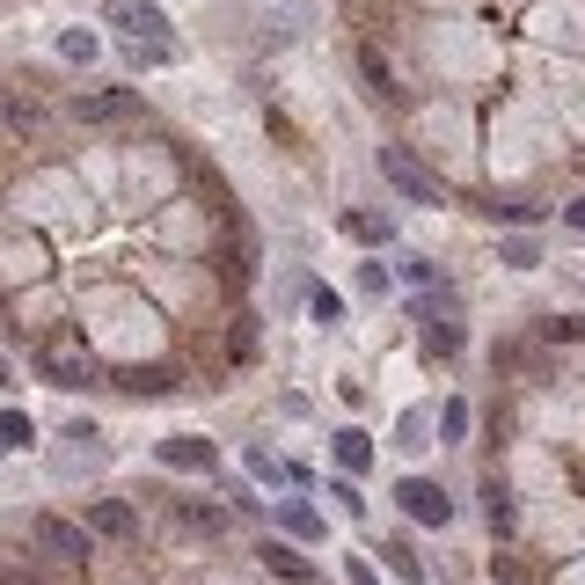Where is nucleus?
I'll list each match as a JSON object with an SVG mask.
<instances>
[{"label":"nucleus","instance_id":"25","mask_svg":"<svg viewBox=\"0 0 585 585\" xmlns=\"http://www.w3.org/2000/svg\"><path fill=\"white\" fill-rule=\"evenodd\" d=\"M468 432V403H446V417H439V439H462Z\"/></svg>","mask_w":585,"mask_h":585},{"label":"nucleus","instance_id":"29","mask_svg":"<svg viewBox=\"0 0 585 585\" xmlns=\"http://www.w3.org/2000/svg\"><path fill=\"white\" fill-rule=\"evenodd\" d=\"M344 578H351V585H381V578H373V563H351Z\"/></svg>","mask_w":585,"mask_h":585},{"label":"nucleus","instance_id":"2","mask_svg":"<svg viewBox=\"0 0 585 585\" xmlns=\"http://www.w3.org/2000/svg\"><path fill=\"white\" fill-rule=\"evenodd\" d=\"M381 176H389L403 198H417V205H446V191H439L432 176H425V162H410L403 146H381Z\"/></svg>","mask_w":585,"mask_h":585},{"label":"nucleus","instance_id":"9","mask_svg":"<svg viewBox=\"0 0 585 585\" xmlns=\"http://www.w3.org/2000/svg\"><path fill=\"white\" fill-rule=\"evenodd\" d=\"M169 520H176V527H191V535H219V527H227V512L205 505V498H176Z\"/></svg>","mask_w":585,"mask_h":585},{"label":"nucleus","instance_id":"22","mask_svg":"<svg viewBox=\"0 0 585 585\" xmlns=\"http://www.w3.org/2000/svg\"><path fill=\"white\" fill-rule=\"evenodd\" d=\"M498 256H505V264H541V242H535V235H512Z\"/></svg>","mask_w":585,"mask_h":585},{"label":"nucleus","instance_id":"7","mask_svg":"<svg viewBox=\"0 0 585 585\" xmlns=\"http://www.w3.org/2000/svg\"><path fill=\"white\" fill-rule=\"evenodd\" d=\"M73 118H81V124H110V118H140V96H124V88H103V96H81V103H73Z\"/></svg>","mask_w":585,"mask_h":585},{"label":"nucleus","instance_id":"8","mask_svg":"<svg viewBox=\"0 0 585 585\" xmlns=\"http://www.w3.org/2000/svg\"><path fill=\"white\" fill-rule=\"evenodd\" d=\"M154 454H162V468H213V462H219L213 439H191V432H183V439H162Z\"/></svg>","mask_w":585,"mask_h":585},{"label":"nucleus","instance_id":"14","mask_svg":"<svg viewBox=\"0 0 585 585\" xmlns=\"http://www.w3.org/2000/svg\"><path fill=\"white\" fill-rule=\"evenodd\" d=\"M278 527H292V541H322V535H330L315 505H286V512H278Z\"/></svg>","mask_w":585,"mask_h":585},{"label":"nucleus","instance_id":"17","mask_svg":"<svg viewBox=\"0 0 585 585\" xmlns=\"http://www.w3.org/2000/svg\"><path fill=\"white\" fill-rule=\"evenodd\" d=\"M176 373H162V366H132V373H118V389H132V395H162Z\"/></svg>","mask_w":585,"mask_h":585},{"label":"nucleus","instance_id":"6","mask_svg":"<svg viewBox=\"0 0 585 585\" xmlns=\"http://www.w3.org/2000/svg\"><path fill=\"white\" fill-rule=\"evenodd\" d=\"M37 541H45L59 563H81V557H88V535H81L73 520H59V512H45V520H37Z\"/></svg>","mask_w":585,"mask_h":585},{"label":"nucleus","instance_id":"28","mask_svg":"<svg viewBox=\"0 0 585 585\" xmlns=\"http://www.w3.org/2000/svg\"><path fill=\"white\" fill-rule=\"evenodd\" d=\"M563 227H578V235H585V198H571V205H563Z\"/></svg>","mask_w":585,"mask_h":585},{"label":"nucleus","instance_id":"26","mask_svg":"<svg viewBox=\"0 0 585 585\" xmlns=\"http://www.w3.org/2000/svg\"><path fill=\"white\" fill-rule=\"evenodd\" d=\"M359 292H366V300H381V292H389V271L366 264V271H359Z\"/></svg>","mask_w":585,"mask_h":585},{"label":"nucleus","instance_id":"12","mask_svg":"<svg viewBox=\"0 0 585 585\" xmlns=\"http://www.w3.org/2000/svg\"><path fill=\"white\" fill-rule=\"evenodd\" d=\"M359 73H366V88H373L381 103H403V88H395V73H389V59H381V51H359Z\"/></svg>","mask_w":585,"mask_h":585},{"label":"nucleus","instance_id":"1","mask_svg":"<svg viewBox=\"0 0 585 585\" xmlns=\"http://www.w3.org/2000/svg\"><path fill=\"white\" fill-rule=\"evenodd\" d=\"M103 29H110L118 45H176L169 15H162L154 0H103Z\"/></svg>","mask_w":585,"mask_h":585},{"label":"nucleus","instance_id":"27","mask_svg":"<svg viewBox=\"0 0 585 585\" xmlns=\"http://www.w3.org/2000/svg\"><path fill=\"white\" fill-rule=\"evenodd\" d=\"M308 308H315V322H337V315H344V308H337V292H322V286H315V300H308Z\"/></svg>","mask_w":585,"mask_h":585},{"label":"nucleus","instance_id":"23","mask_svg":"<svg viewBox=\"0 0 585 585\" xmlns=\"http://www.w3.org/2000/svg\"><path fill=\"white\" fill-rule=\"evenodd\" d=\"M0 446H29V417H23V410L0 417Z\"/></svg>","mask_w":585,"mask_h":585},{"label":"nucleus","instance_id":"20","mask_svg":"<svg viewBox=\"0 0 585 585\" xmlns=\"http://www.w3.org/2000/svg\"><path fill=\"white\" fill-rule=\"evenodd\" d=\"M541 337H549V344H585V315H557V322H541Z\"/></svg>","mask_w":585,"mask_h":585},{"label":"nucleus","instance_id":"13","mask_svg":"<svg viewBox=\"0 0 585 585\" xmlns=\"http://www.w3.org/2000/svg\"><path fill=\"white\" fill-rule=\"evenodd\" d=\"M344 235H351V242H366V249H381L395 227H389L381 213H344Z\"/></svg>","mask_w":585,"mask_h":585},{"label":"nucleus","instance_id":"10","mask_svg":"<svg viewBox=\"0 0 585 585\" xmlns=\"http://www.w3.org/2000/svg\"><path fill=\"white\" fill-rule=\"evenodd\" d=\"M88 527L110 535V541H124L132 535V505H124V498H96V505H88Z\"/></svg>","mask_w":585,"mask_h":585},{"label":"nucleus","instance_id":"3","mask_svg":"<svg viewBox=\"0 0 585 585\" xmlns=\"http://www.w3.org/2000/svg\"><path fill=\"white\" fill-rule=\"evenodd\" d=\"M395 505L410 512L417 527H446V520H454V498H446V490H439L432 476H410V483L395 490Z\"/></svg>","mask_w":585,"mask_h":585},{"label":"nucleus","instance_id":"5","mask_svg":"<svg viewBox=\"0 0 585 585\" xmlns=\"http://www.w3.org/2000/svg\"><path fill=\"white\" fill-rule=\"evenodd\" d=\"M417 337H425V359H462L468 330L454 315H417Z\"/></svg>","mask_w":585,"mask_h":585},{"label":"nucleus","instance_id":"4","mask_svg":"<svg viewBox=\"0 0 585 585\" xmlns=\"http://www.w3.org/2000/svg\"><path fill=\"white\" fill-rule=\"evenodd\" d=\"M37 373H45L51 389H96V381H110L96 359H73V351H45V359H37Z\"/></svg>","mask_w":585,"mask_h":585},{"label":"nucleus","instance_id":"19","mask_svg":"<svg viewBox=\"0 0 585 585\" xmlns=\"http://www.w3.org/2000/svg\"><path fill=\"white\" fill-rule=\"evenodd\" d=\"M264 571H278V578H292V585H308V563L292 557V549H278V541L264 549Z\"/></svg>","mask_w":585,"mask_h":585},{"label":"nucleus","instance_id":"24","mask_svg":"<svg viewBox=\"0 0 585 585\" xmlns=\"http://www.w3.org/2000/svg\"><path fill=\"white\" fill-rule=\"evenodd\" d=\"M389 563H395V578H403V585H417V578H425V563H417L410 549H403V541H395V549H389Z\"/></svg>","mask_w":585,"mask_h":585},{"label":"nucleus","instance_id":"18","mask_svg":"<svg viewBox=\"0 0 585 585\" xmlns=\"http://www.w3.org/2000/svg\"><path fill=\"white\" fill-rule=\"evenodd\" d=\"M483 512H490V527H498V535H512V527H520V520H512V498H505V483H490V490H483Z\"/></svg>","mask_w":585,"mask_h":585},{"label":"nucleus","instance_id":"21","mask_svg":"<svg viewBox=\"0 0 585 585\" xmlns=\"http://www.w3.org/2000/svg\"><path fill=\"white\" fill-rule=\"evenodd\" d=\"M227 351H235V366L256 359V322H235V330H227Z\"/></svg>","mask_w":585,"mask_h":585},{"label":"nucleus","instance_id":"11","mask_svg":"<svg viewBox=\"0 0 585 585\" xmlns=\"http://www.w3.org/2000/svg\"><path fill=\"white\" fill-rule=\"evenodd\" d=\"M330 454H337V468H366V462H373V439H366L359 425H344V432L330 439Z\"/></svg>","mask_w":585,"mask_h":585},{"label":"nucleus","instance_id":"16","mask_svg":"<svg viewBox=\"0 0 585 585\" xmlns=\"http://www.w3.org/2000/svg\"><path fill=\"white\" fill-rule=\"evenodd\" d=\"M0 110H8V124H23V132H29V124H45V103L23 96V88H8V96H0Z\"/></svg>","mask_w":585,"mask_h":585},{"label":"nucleus","instance_id":"15","mask_svg":"<svg viewBox=\"0 0 585 585\" xmlns=\"http://www.w3.org/2000/svg\"><path fill=\"white\" fill-rule=\"evenodd\" d=\"M59 59L67 67H96V29H59Z\"/></svg>","mask_w":585,"mask_h":585}]
</instances>
